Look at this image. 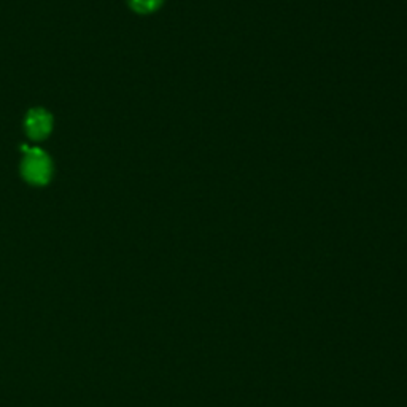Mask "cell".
<instances>
[{"instance_id": "6da1fadb", "label": "cell", "mask_w": 407, "mask_h": 407, "mask_svg": "<svg viewBox=\"0 0 407 407\" xmlns=\"http://www.w3.org/2000/svg\"><path fill=\"white\" fill-rule=\"evenodd\" d=\"M26 151L21 164V172L27 183L34 186H43L51 180L53 164L50 156L40 149H22Z\"/></svg>"}, {"instance_id": "7a4b0ae2", "label": "cell", "mask_w": 407, "mask_h": 407, "mask_svg": "<svg viewBox=\"0 0 407 407\" xmlns=\"http://www.w3.org/2000/svg\"><path fill=\"white\" fill-rule=\"evenodd\" d=\"M25 127L32 140H43L53 131V116L45 109H32L26 115Z\"/></svg>"}, {"instance_id": "3957f363", "label": "cell", "mask_w": 407, "mask_h": 407, "mask_svg": "<svg viewBox=\"0 0 407 407\" xmlns=\"http://www.w3.org/2000/svg\"><path fill=\"white\" fill-rule=\"evenodd\" d=\"M163 0H129V5H131L134 11L142 15H149L153 11L161 7Z\"/></svg>"}]
</instances>
